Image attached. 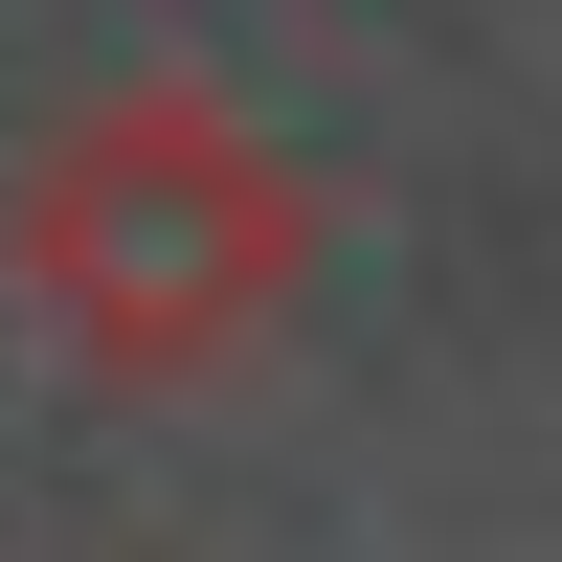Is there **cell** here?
I'll use <instances>...</instances> for the list:
<instances>
[{
    "label": "cell",
    "instance_id": "obj_1",
    "mask_svg": "<svg viewBox=\"0 0 562 562\" xmlns=\"http://www.w3.org/2000/svg\"><path fill=\"white\" fill-rule=\"evenodd\" d=\"M0 293H23V338L68 383L180 405V383H225V360L293 338V293H315V158L270 113H225L203 68H113L0 180Z\"/></svg>",
    "mask_w": 562,
    "mask_h": 562
}]
</instances>
